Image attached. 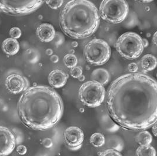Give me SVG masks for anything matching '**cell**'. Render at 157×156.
Here are the masks:
<instances>
[{
	"mask_svg": "<svg viewBox=\"0 0 157 156\" xmlns=\"http://www.w3.org/2000/svg\"><path fill=\"white\" fill-rule=\"evenodd\" d=\"M106 106L109 116L120 127L147 129L157 121V82L140 73L121 76L108 89Z\"/></svg>",
	"mask_w": 157,
	"mask_h": 156,
	"instance_id": "1",
	"label": "cell"
},
{
	"mask_svg": "<svg viewBox=\"0 0 157 156\" xmlns=\"http://www.w3.org/2000/svg\"><path fill=\"white\" fill-rule=\"evenodd\" d=\"M17 110L22 122L28 128L44 130L57 124L63 111V103L53 89L37 85L26 89L20 98Z\"/></svg>",
	"mask_w": 157,
	"mask_h": 156,
	"instance_id": "2",
	"label": "cell"
},
{
	"mask_svg": "<svg viewBox=\"0 0 157 156\" xmlns=\"http://www.w3.org/2000/svg\"><path fill=\"white\" fill-rule=\"evenodd\" d=\"M59 25L67 35L82 39L92 35L100 24V15L95 6L89 1L68 2L60 11Z\"/></svg>",
	"mask_w": 157,
	"mask_h": 156,
	"instance_id": "3",
	"label": "cell"
},
{
	"mask_svg": "<svg viewBox=\"0 0 157 156\" xmlns=\"http://www.w3.org/2000/svg\"><path fill=\"white\" fill-rule=\"evenodd\" d=\"M116 50L122 57L134 60L140 57L144 50L143 39L133 32L123 34L117 41Z\"/></svg>",
	"mask_w": 157,
	"mask_h": 156,
	"instance_id": "4",
	"label": "cell"
},
{
	"mask_svg": "<svg viewBox=\"0 0 157 156\" xmlns=\"http://www.w3.org/2000/svg\"><path fill=\"white\" fill-rule=\"evenodd\" d=\"M128 12V4L124 0H104L100 7L101 18L111 24H118L123 21Z\"/></svg>",
	"mask_w": 157,
	"mask_h": 156,
	"instance_id": "5",
	"label": "cell"
},
{
	"mask_svg": "<svg viewBox=\"0 0 157 156\" xmlns=\"http://www.w3.org/2000/svg\"><path fill=\"white\" fill-rule=\"evenodd\" d=\"M111 48L107 42L100 39H94L87 43L84 49L86 61L94 65L107 63L111 57Z\"/></svg>",
	"mask_w": 157,
	"mask_h": 156,
	"instance_id": "6",
	"label": "cell"
},
{
	"mask_svg": "<svg viewBox=\"0 0 157 156\" xmlns=\"http://www.w3.org/2000/svg\"><path fill=\"white\" fill-rule=\"evenodd\" d=\"M105 98V90L100 83L90 80L84 83L79 90V99L86 106H100Z\"/></svg>",
	"mask_w": 157,
	"mask_h": 156,
	"instance_id": "7",
	"label": "cell"
},
{
	"mask_svg": "<svg viewBox=\"0 0 157 156\" xmlns=\"http://www.w3.org/2000/svg\"><path fill=\"white\" fill-rule=\"evenodd\" d=\"M44 3V1H0V11L13 15L28 14L36 11Z\"/></svg>",
	"mask_w": 157,
	"mask_h": 156,
	"instance_id": "8",
	"label": "cell"
},
{
	"mask_svg": "<svg viewBox=\"0 0 157 156\" xmlns=\"http://www.w3.org/2000/svg\"><path fill=\"white\" fill-rule=\"evenodd\" d=\"M15 147V137L8 128L0 126V156L10 154Z\"/></svg>",
	"mask_w": 157,
	"mask_h": 156,
	"instance_id": "9",
	"label": "cell"
},
{
	"mask_svg": "<svg viewBox=\"0 0 157 156\" xmlns=\"http://www.w3.org/2000/svg\"><path fill=\"white\" fill-rule=\"evenodd\" d=\"M64 140L70 149L77 150L81 147L84 139L83 132L77 127L71 126L65 129Z\"/></svg>",
	"mask_w": 157,
	"mask_h": 156,
	"instance_id": "10",
	"label": "cell"
},
{
	"mask_svg": "<svg viewBox=\"0 0 157 156\" xmlns=\"http://www.w3.org/2000/svg\"><path fill=\"white\" fill-rule=\"evenodd\" d=\"M6 86L10 92L17 94L27 89L28 82L20 75L11 74L6 79Z\"/></svg>",
	"mask_w": 157,
	"mask_h": 156,
	"instance_id": "11",
	"label": "cell"
},
{
	"mask_svg": "<svg viewBox=\"0 0 157 156\" xmlns=\"http://www.w3.org/2000/svg\"><path fill=\"white\" fill-rule=\"evenodd\" d=\"M36 34L41 41L49 43L55 38L56 31L52 25L48 23H44L38 27Z\"/></svg>",
	"mask_w": 157,
	"mask_h": 156,
	"instance_id": "12",
	"label": "cell"
},
{
	"mask_svg": "<svg viewBox=\"0 0 157 156\" xmlns=\"http://www.w3.org/2000/svg\"><path fill=\"white\" fill-rule=\"evenodd\" d=\"M68 75L63 71L55 69L51 71L48 76V82L50 85L55 88L63 87L67 83Z\"/></svg>",
	"mask_w": 157,
	"mask_h": 156,
	"instance_id": "13",
	"label": "cell"
},
{
	"mask_svg": "<svg viewBox=\"0 0 157 156\" xmlns=\"http://www.w3.org/2000/svg\"><path fill=\"white\" fill-rule=\"evenodd\" d=\"M2 49L8 55H14L20 50V44L17 39L7 38L5 39L2 44Z\"/></svg>",
	"mask_w": 157,
	"mask_h": 156,
	"instance_id": "14",
	"label": "cell"
},
{
	"mask_svg": "<svg viewBox=\"0 0 157 156\" xmlns=\"http://www.w3.org/2000/svg\"><path fill=\"white\" fill-rule=\"evenodd\" d=\"M91 80L97 82L104 85L107 84L110 79V75L109 72L105 69L98 68L93 71L91 75Z\"/></svg>",
	"mask_w": 157,
	"mask_h": 156,
	"instance_id": "15",
	"label": "cell"
},
{
	"mask_svg": "<svg viewBox=\"0 0 157 156\" xmlns=\"http://www.w3.org/2000/svg\"><path fill=\"white\" fill-rule=\"evenodd\" d=\"M141 65L145 71H152L157 66V59L151 54H147L141 58Z\"/></svg>",
	"mask_w": 157,
	"mask_h": 156,
	"instance_id": "16",
	"label": "cell"
},
{
	"mask_svg": "<svg viewBox=\"0 0 157 156\" xmlns=\"http://www.w3.org/2000/svg\"><path fill=\"white\" fill-rule=\"evenodd\" d=\"M136 156H156V151L150 144L140 146L136 150Z\"/></svg>",
	"mask_w": 157,
	"mask_h": 156,
	"instance_id": "17",
	"label": "cell"
},
{
	"mask_svg": "<svg viewBox=\"0 0 157 156\" xmlns=\"http://www.w3.org/2000/svg\"><path fill=\"white\" fill-rule=\"evenodd\" d=\"M136 140L141 146L150 145L152 142V137L148 132L143 131L137 135Z\"/></svg>",
	"mask_w": 157,
	"mask_h": 156,
	"instance_id": "18",
	"label": "cell"
},
{
	"mask_svg": "<svg viewBox=\"0 0 157 156\" xmlns=\"http://www.w3.org/2000/svg\"><path fill=\"white\" fill-rule=\"evenodd\" d=\"M90 143L95 147H100L105 144V137L100 133H94L90 137Z\"/></svg>",
	"mask_w": 157,
	"mask_h": 156,
	"instance_id": "19",
	"label": "cell"
},
{
	"mask_svg": "<svg viewBox=\"0 0 157 156\" xmlns=\"http://www.w3.org/2000/svg\"><path fill=\"white\" fill-rule=\"evenodd\" d=\"M64 62L66 66L69 68H72L77 66L78 64V59L75 55L71 54H68L64 58Z\"/></svg>",
	"mask_w": 157,
	"mask_h": 156,
	"instance_id": "20",
	"label": "cell"
},
{
	"mask_svg": "<svg viewBox=\"0 0 157 156\" xmlns=\"http://www.w3.org/2000/svg\"><path fill=\"white\" fill-rule=\"evenodd\" d=\"M98 156H122L121 154L114 149H108L101 152Z\"/></svg>",
	"mask_w": 157,
	"mask_h": 156,
	"instance_id": "21",
	"label": "cell"
},
{
	"mask_svg": "<svg viewBox=\"0 0 157 156\" xmlns=\"http://www.w3.org/2000/svg\"><path fill=\"white\" fill-rule=\"evenodd\" d=\"M45 2L49 7L52 9H57L61 7L64 3L63 1H51V0L48 1V0H47V1H45Z\"/></svg>",
	"mask_w": 157,
	"mask_h": 156,
	"instance_id": "22",
	"label": "cell"
},
{
	"mask_svg": "<svg viewBox=\"0 0 157 156\" xmlns=\"http://www.w3.org/2000/svg\"><path fill=\"white\" fill-rule=\"evenodd\" d=\"M71 75L73 78H79L82 74V69L80 66H75L70 71Z\"/></svg>",
	"mask_w": 157,
	"mask_h": 156,
	"instance_id": "23",
	"label": "cell"
},
{
	"mask_svg": "<svg viewBox=\"0 0 157 156\" xmlns=\"http://www.w3.org/2000/svg\"><path fill=\"white\" fill-rule=\"evenodd\" d=\"M10 35L13 39H18L21 35V31L19 28L14 27L11 29L10 31Z\"/></svg>",
	"mask_w": 157,
	"mask_h": 156,
	"instance_id": "24",
	"label": "cell"
},
{
	"mask_svg": "<svg viewBox=\"0 0 157 156\" xmlns=\"http://www.w3.org/2000/svg\"><path fill=\"white\" fill-rule=\"evenodd\" d=\"M27 149L26 148V147L24 145H19L17 147V151L20 155L25 154L27 153Z\"/></svg>",
	"mask_w": 157,
	"mask_h": 156,
	"instance_id": "25",
	"label": "cell"
},
{
	"mask_svg": "<svg viewBox=\"0 0 157 156\" xmlns=\"http://www.w3.org/2000/svg\"><path fill=\"white\" fill-rule=\"evenodd\" d=\"M43 144L44 146L46 148H50L53 146V143L52 140L49 138H45L44 139L43 142Z\"/></svg>",
	"mask_w": 157,
	"mask_h": 156,
	"instance_id": "26",
	"label": "cell"
},
{
	"mask_svg": "<svg viewBox=\"0 0 157 156\" xmlns=\"http://www.w3.org/2000/svg\"><path fill=\"white\" fill-rule=\"evenodd\" d=\"M129 71L135 73L138 71V66L136 63H131L128 65Z\"/></svg>",
	"mask_w": 157,
	"mask_h": 156,
	"instance_id": "27",
	"label": "cell"
},
{
	"mask_svg": "<svg viewBox=\"0 0 157 156\" xmlns=\"http://www.w3.org/2000/svg\"><path fill=\"white\" fill-rule=\"evenodd\" d=\"M51 61H52V62H54V63H57L58 61H59V58H58L57 55H52V56L51 57Z\"/></svg>",
	"mask_w": 157,
	"mask_h": 156,
	"instance_id": "28",
	"label": "cell"
},
{
	"mask_svg": "<svg viewBox=\"0 0 157 156\" xmlns=\"http://www.w3.org/2000/svg\"><path fill=\"white\" fill-rule=\"evenodd\" d=\"M152 133L154 135V136L156 137L157 136V126H156V123H155L152 125Z\"/></svg>",
	"mask_w": 157,
	"mask_h": 156,
	"instance_id": "29",
	"label": "cell"
},
{
	"mask_svg": "<svg viewBox=\"0 0 157 156\" xmlns=\"http://www.w3.org/2000/svg\"><path fill=\"white\" fill-rule=\"evenodd\" d=\"M157 32H155V34H154V35L153 36V37H152V41H153L154 44L155 46H157Z\"/></svg>",
	"mask_w": 157,
	"mask_h": 156,
	"instance_id": "30",
	"label": "cell"
},
{
	"mask_svg": "<svg viewBox=\"0 0 157 156\" xmlns=\"http://www.w3.org/2000/svg\"><path fill=\"white\" fill-rule=\"evenodd\" d=\"M143 43L144 47H147L148 45V42L146 39H143Z\"/></svg>",
	"mask_w": 157,
	"mask_h": 156,
	"instance_id": "31",
	"label": "cell"
}]
</instances>
